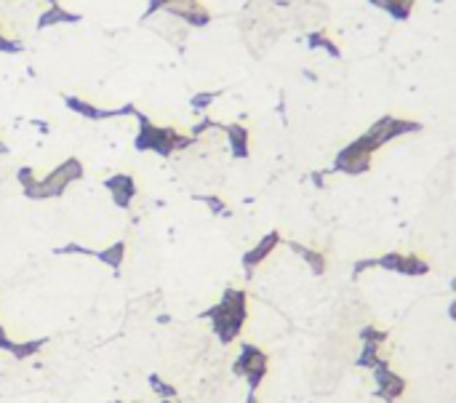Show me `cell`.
I'll list each match as a JSON object with an SVG mask.
<instances>
[{
	"label": "cell",
	"mask_w": 456,
	"mask_h": 403,
	"mask_svg": "<svg viewBox=\"0 0 456 403\" xmlns=\"http://www.w3.org/2000/svg\"><path fill=\"white\" fill-rule=\"evenodd\" d=\"M203 321H211V331L221 344H232L248 321V294L243 288H224L221 299L200 313Z\"/></svg>",
	"instance_id": "cell-1"
},
{
	"label": "cell",
	"mask_w": 456,
	"mask_h": 403,
	"mask_svg": "<svg viewBox=\"0 0 456 403\" xmlns=\"http://www.w3.org/2000/svg\"><path fill=\"white\" fill-rule=\"evenodd\" d=\"M139 128H137V137H134V150L137 153H155L160 158H171L179 150H187L195 144V137L190 134H179L177 128L171 126H158L152 123L144 112L134 115Z\"/></svg>",
	"instance_id": "cell-2"
},
{
	"label": "cell",
	"mask_w": 456,
	"mask_h": 403,
	"mask_svg": "<svg viewBox=\"0 0 456 403\" xmlns=\"http://www.w3.org/2000/svg\"><path fill=\"white\" fill-rule=\"evenodd\" d=\"M83 177H86V166L80 163V158L72 155V158L61 161L59 166H54L46 177H38L32 184L21 187V193H24V198H30V201H51V198H61L64 190H67L72 181H80Z\"/></svg>",
	"instance_id": "cell-3"
},
{
	"label": "cell",
	"mask_w": 456,
	"mask_h": 403,
	"mask_svg": "<svg viewBox=\"0 0 456 403\" xmlns=\"http://www.w3.org/2000/svg\"><path fill=\"white\" fill-rule=\"evenodd\" d=\"M267 371H270V355H267L261 347H257V344H251V342L240 344L238 358L232 363V374L240 377V380H246L248 393H259V387L264 382Z\"/></svg>",
	"instance_id": "cell-4"
},
{
	"label": "cell",
	"mask_w": 456,
	"mask_h": 403,
	"mask_svg": "<svg viewBox=\"0 0 456 403\" xmlns=\"http://www.w3.org/2000/svg\"><path fill=\"white\" fill-rule=\"evenodd\" d=\"M64 104H67V110H72L75 115H80V118H86V121L91 123L110 121V118H134L139 112L137 104H131V101L120 104L115 110H104V107H97L94 101H86L80 99V97H72V94H64Z\"/></svg>",
	"instance_id": "cell-5"
},
{
	"label": "cell",
	"mask_w": 456,
	"mask_h": 403,
	"mask_svg": "<svg viewBox=\"0 0 456 403\" xmlns=\"http://www.w3.org/2000/svg\"><path fill=\"white\" fill-rule=\"evenodd\" d=\"M371 374H374V395L381 403H395L406 393V387H408L406 377H400L387 358L379 363Z\"/></svg>",
	"instance_id": "cell-6"
},
{
	"label": "cell",
	"mask_w": 456,
	"mask_h": 403,
	"mask_svg": "<svg viewBox=\"0 0 456 403\" xmlns=\"http://www.w3.org/2000/svg\"><path fill=\"white\" fill-rule=\"evenodd\" d=\"M371 163H374V155L366 153L357 141H350L347 147H341L334 158V166H331V174H347V177H360L366 171H371Z\"/></svg>",
	"instance_id": "cell-7"
},
{
	"label": "cell",
	"mask_w": 456,
	"mask_h": 403,
	"mask_svg": "<svg viewBox=\"0 0 456 403\" xmlns=\"http://www.w3.org/2000/svg\"><path fill=\"white\" fill-rule=\"evenodd\" d=\"M280 243H283V238H280L278 230H270L267 235H261L259 238V243L254 246V248H248L246 254H243V259H240V264H243V273H246V278L251 281L254 278V270H257L259 264L264 262L275 248H278Z\"/></svg>",
	"instance_id": "cell-8"
},
{
	"label": "cell",
	"mask_w": 456,
	"mask_h": 403,
	"mask_svg": "<svg viewBox=\"0 0 456 403\" xmlns=\"http://www.w3.org/2000/svg\"><path fill=\"white\" fill-rule=\"evenodd\" d=\"M104 187H107V193H110V198L112 203L118 206V208H131V203L137 198V179L131 177V174H112V177H107L104 179Z\"/></svg>",
	"instance_id": "cell-9"
},
{
	"label": "cell",
	"mask_w": 456,
	"mask_h": 403,
	"mask_svg": "<svg viewBox=\"0 0 456 403\" xmlns=\"http://www.w3.org/2000/svg\"><path fill=\"white\" fill-rule=\"evenodd\" d=\"M221 131L227 134V141H230V153H232V158H235V161H246V158L251 155V147H248L251 134H248V128H246L243 123H224V126H221Z\"/></svg>",
	"instance_id": "cell-10"
},
{
	"label": "cell",
	"mask_w": 456,
	"mask_h": 403,
	"mask_svg": "<svg viewBox=\"0 0 456 403\" xmlns=\"http://www.w3.org/2000/svg\"><path fill=\"white\" fill-rule=\"evenodd\" d=\"M80 21H83V14L67 11L59 3H51L46 11H40L35 27H38V30H48V27H57V24H80Z\"/></svg>",
	"instance_id": "cell-11"
},
{
	"label": "cell",
	"mask_w": 456,
	"mask_h": 403,
	"mask_svg": "<svg viewBox=\"0 0 456 403\" xmlns=\"http://www.w3.org/2000/svg\"><path fill=\"white\" fill-rule=\"evenodd\" d=\"M166 14H171V17H177L181 19L184 24H190V27H195V30H203V27H208L211 24V11L208 8H203L200 3H192V6H174V8H168Z\"/></svg>",
	"instance_id": "cell-12"
},
{
	"label": "cell",
	"mask_w": 456,
	"mask_h": 403,
	"mask_svg": "<svg viewBox=\"0 0 456 403\" xmlns=\"http://www.w3.org/2000/svg\"><path fill=\"white\" fill-rule=\"evenodd\" d=\"M286 246L297 254V257H301V262L310 267V273L313 275H326V270H328V259H326V254H320V251H315V248H310V246H304V243L299 241H286Z\"/></svg>",
	"instance_id": "cell-13"
},
{
	"label": "cell",
	"mask_w": 456,
	"mask_h": 403,
	"mask_svg": "<svg viewBox=\"0 0 456 403\" xmlns=\"http://www.w3.org/2000/svg\"><path fill=\"white\" fill-rule=\"evenodd\" d=\"M126 248H128V243L126 241H115L112 246H107V248L97 251L94 257H97L101 264H107L110 270H115V273H118L120 267H123V262H126Z\"/></svg>",
	"instance_id": "cell-14"
},
{
	"label": "cell",
	"mask_w": 456,
	"mask_h": 403,
	"mask_svg": "<svg viewBox=\"0 0 456 403\" xmlns=\"http://www.w3.org/2000/svg\"><path fill=\"white\" fill-rule=\"evenodd\" d=\"M430 273V262L422 259L419 254H403L400 264H397V275H406V278H422Z\"/></svg>",
	"instance_id": "cell-15"
},
{
	"label": "cell",
	"mask_w": 456,
	"mask_h": 403,
	"mask_svg": "<svg viewBox=\"0 0 456 403\" xmlns=\"http://www.w3.org/2000/svg\"><path fill=\"white\" fill-rule=\"evenodd\" d=\"M381 361H384V358H381V344L363 342V347H360V355L355 358V366L357 368H366V371H374Z\"/></svg>",
	"instance_id": "cell-16"
},
{
	"label": "cell",
	"mask_w": 456,
	"mask_h": 403,
	"mask_svg": "<svg viewBox=\"0 0 456 403\" xmlns=\"http://www.w3.org/2000/svg\"><path fill=\"white\" fill-rule=\"evenodd\" d=\"M307 48L310 51H326L331 59H341V48L326 32H310L307 35Z\"/></svg>",
	"instance_id": "cell-17"
},
{
	"label": "cell",
	"mask_w": 456,
	"mask_h": 403,
	"mask_svg": "<svg viewBox=\"0 0 456 403\" xmlns=\"http://www.w3.org/2000/svg\"><path fill=\"white\" fill-rule=\"evenodd\" d=\"M46 344H48V337H43V340H30V342H17V350H14L11 355H14L17 361H27V358L38 355Z\"/></svg>",
	"instance_id": "cell-18"
},
{
	"label": "cell",
	"mask_w": 456,
	"mask_h": 403,
	"mask_svg": "<svg viewBox=\"0 0 456 403\" xmlns=\"http://www.w3.org/2000/svg\"><path fill=\"white\" fill-rule=\"evenodd\" d=\"M357 340L360 342H374V344H384L390 340V331L387 328H379L374 323H366L360 331H357Z\"/></svg>",
	"instance_id": "cell-19"
},
{
	"label": "cell",
	"mask_w": 456,
	"mask_h": 403,
	"mask_svg": "<svg viewBox=\"0 0 456 403\" xmlns=\"http://www.w3.org/2000/svg\"><path fill=\"white\" fill-rule=\"evenodd\" d=\"M192 198H195L198 203H203V206H208V211H211L214 217H224V219H227V217H232L230 206L221 201L219 195H192Z\"/></svg>",
	"instance_id": "cell-20"
},
{
	"label": "cell",
	"mask_w": 456,
	"mask_h": 403,
	"mask_svg": "<svg viewBox=\"0 0 456 403\" xmlns=\"http://www.w3.org/2000/svg\"><path fill=\"white\" fill-rule=\"evenodd\" d=\"M192 3H198V0H150L141 19H150V17H155L158 11H168V8H174V6H192Z\"/></svg>",
	"instance_id": "cell-21"
},
{
	"label": "cell",
	"mask_w": 456,
	"mask_h": 403,
	"mask_svg": "<svg viewBox=\"0 0 456 403\" xmlns=\"http://www.w3.org/2000/svg\"><path fill=\"white\" fill-rule=\"evenodd\" d=\"M219 97H221V91H198V94L190 97V107H192L195 112H206Z\"/></svg>",
	"instance_id": "cell-22"
},
{
	"label": "cell",
	"mask_w": 456,
	"mask_h": 403,
	"mask_svg": "<svg viewBox=\"0 0 456 403\" xmlns=\"http://www.w3.org/2000/svg\"><path fill=\"white\" fill-rule=\"evenodd\" d=\"M147 384H150V390H152L155 395H160V398H177V387L168 384V382H163L160 374H155V371L147 377Z\"/></svg>",
	"instance_id": "cell-23"
},
{
	"label": "cell",
	"mask_w": 456,
	"mask_h": 403,
	"mask_svg": "<svg viewBox=\"0 0 456 403\" xmlns=\"http://www.w3.org/2000/svg\"><path fill=\"white\" fill-rule=\"evenodd\" d=\"M221 126H224V123L214 121V118H200L198 123H192L190 137H195V139H198V137H203V134H206V131H211V128H219V131H221Z\"/></svg>",
	"instance_id": "cell-24"
},
{
	"label": "cell",
	"mask_w": 456,
	"mask_h": 403,
	"mask_svg": "<svg viewBox=\"0 0 456 403\" xmlns=\"http://www.w3.org/2000/svg\"><path fill=\"white\" fill-rule=\"evenodd\" d=\"M400 251H387V254H381L377 257V264L381 270H387V273H397V264H400Z\"/></svg>",
	"instance_id": "cell-25"
},
{
	"label": "cell",
	"mask_w": 456,
	"mask_h": 403,
	"mask_svg": "<svg viewBox=\"0 0 456 403\" xmlns=\"http://www.w3.org/2000/svg\"><path fill=\"white\" fill-rule=\"evenodd\" d=\"M0 54H8V57L24 54V43L14 41V38H6V35H0Z\"/></svg>",
	"instance_id": "cell-26"
},
{
	"label": "cell",
	"mask_w": 456,
	"mask_h": 403,
	"mask_svg": "<svg viewBox=\"0 0 456 403\" xmlns=\"http://www.w3.org/2000/svg\"><path fill=\"white\" fill-rule=\"evenodd\" d=\"M374 267H379L377 264V257H368V259H357L355 264H353V278H360L366 270H374Z\"/></svg>",
	"instance_id": "cell-27"
},
{
	"label": "cell",
	"mask_w": 456,
	"mask_h": 403,
	"mask_svg": "<svg viewBox=\"0 0 456 403\" xmlns=\"http://www.w3.org/2000/svg\"><path fill=\"white\" fill-rule=\"evenodd\" d=\"M17 179H19L21 187H27V184H32V181L38 179V174H35L32 166H21L19 171H17Z\"/></svg>",
	"instance_id": "cell-28"
},
{
	"label": "cell",
	"mask_w": 456,
	"mask_h": 403,
	"mask_svg": "<svg viewBox=\"0 0 456 403\" xmlns=\"http://www.w3.org/2000/svg\"><path fill=\"white\" fill-rule=\"evenodd\" d=\"M0 350H3V353H8V355L17 350V342L6 334V326H3V323H0Z\"/></svg>",
	"instance_id": "cell-29"
},
{
	"label": "cell",
	"mask_w": 456,
	"mask_h": 403,
	"mask_svg": "<svg viewBox=\"0 0 456 403\" xmlns=\"http://www.w3.org/2000/svg\"><path fill=\"white\" fill-rule=\"evenodd\" d=\"M328 174H331V168H326V171H313V174H310V181L315 184L317 190H323V187H326V177H328Z\"/></svg>",
	"instance_id": "cell-30"
},
{
	"label": "cell",
	"mask_w": 456,
	"mask_h": 403,
	"mask_svg": "<svg viewBox=\"0 0 456 403\" xmlns=\"http://www.w3.org/2000/svg\"><path fill=\"white\" fill-rule=\"evenodd\" d=\"M374 8H381V11H387V6H390V0H368Z\"/></svg>",
	"instance_id": "cell-31"
},
{
	"label": "cell",
	"mask_w": 456,
	"mask_h": 403,
	"mask_svg": "<svg viewBox=\"0 0 456 403\" xmlns=\"http://www.w3.org/2000/svg\"><path fill=\"white\" fill-rule=\"evenodd\" d=\"M301 75H304V78H307L310 83H315V81H317V75L313 72V70H301Z\"/></svg>",
	"instance_id": "cell-32"
},
{
	"label": "cell",
	"mask_w": 456,
	"mask_h": 403,
	"mask_svg": "<svg viewBox=\"0 0 456 403\" xmlns=\"http://www.w3.org/2000/svg\"><path fill=\"white\" fill-rule=\"evenodd\" d=\"M278 112H280V118H283V123H286V101H283V97H280V101H278Z\"/></svg>",
	"instance_id": "cell-33"
},
{
	"label": "cell",
	"mask_w": 456,
	"mask_h": 403,
	"mask_svg": "<svg viewBox=\"0 0 456 403\" xmlns=\"http://www.w3.org/2000/svg\"><path fill=\"white\" fill-rule=\"evenodd\" d=\"M448 318H451V321L456 323V299L451 304H448Z\"/></svg>",
	"instance_id": "cell-34"
},
{
	"label": "cell",
	"mask_w": 456,
	"mask_h": 403,
	"mask_svg": "<svg viewBox=\"0 0 456 403\" xmlns=\"http://www.w3.org/2000/svg\"><path fill=\"white\" fill-rule=\"evenodd\" d=\"M32 123H35V128H40L43 134H48V126H46V123H43V121H32Z\"/></svg>",
	"instance_id": "cell-35"
},
{
	"label": "cell",
	"mask_w": 456,
	"mask_h": 403,
	"mask_svg": "<svg viewBox=\"0 0 456 403\" xmlns=\"http://www.w3.org/2000/svg\"><path fill=\"white\" fill-rule=\"evenodd\" d=\"M246 403H259L257 393H246Z\"/></svg>",
	"instance_id": "cell-36"
},
{
	"label": "cell",
	"mask_w": 456,
	"mask_h": 403,
	"mask_svg": "<svg viewBox=\"0 0 456 403\" xmlns=\"http://www.w3.org/2000/svg\"><path fill=\"white\" fill-rule=\"evenodd\" d=\"M168 321H171V315H158V323H163V326H166Z\"/></svg>",
	"instance_id": "cell-37"
},
{
	"label": "cell",
	"mask_w": 456,
	"mask_h": 403,
	"mask_svg": "<svg viewBox=\"0 0 456 403\" xmlns=\"http://www.w3.org/2000/svg\"><path fill=\"white\" fill-rule=\"evenodd\" d=\"M6 153H8V144H3V141H0V155H6Z\"/></svg>",
	"instance_id": "cell-38"
},
{
	"label": "cell",
	"mask_w": 456,
	"mask_h": 403,
	"mask_svg": "<svg viewBox=\"0 0 456 403\" xmlns=\"http://www.w3.org/2000/svg\"><path fill=\"white\" fill-rule=\"evenodd\" d=\"M448 288H451V291H454V294H456V278H451V283H448Z\"/></svg>",
	"instance_id": "cell-39"
},
{
	"label": "cell",
	"mask_w": 456,
	"mask_h": 403,
	"mask_svg": "<svg viewBox=\"0 0 456 403\" xmlns=\"http://www.w3.org/2000/svg\"><path fill=\"white\" fill-rule=\"evenodd\" d=\"M390 3H395V0H390ZM397 3H411V6H414L417 0H397Z\"/></svg>",
	"instance_id": "cell-40"
},
{
	"label": "cell",
	"mask_w": 456,
	"mask_h": 403,
	"mask_svg": "<svg viewBox=\"0 0 456 403\" xmlns=\"http://www.w3.org/2000/svg\"><path fill=\"white\" fill-rule=\"evenodd\" d=\"M158 403H174V398H160Z\"/></svg>",
	"instance_id": "cell-41"
},
{
	"label": "cell",
	"mask_w": 456,
	"mask_h": 403,
	"mask_svg": "<svg viewBox=\"0 0 456 403\" xmlns=\"http://www.w3.org/2000/svg\"><path fill=\"white\" fill-rule=\"evenodd\" d=\"M46 3H48V6H51V3H59V0H46Z\"/></svg>",
	"instance_id": "cell-42"
},
{
	"label": "cell",
	"mask_w": 456,
	"mask_h": 403,
	"mask_svg": "<svg viewBox=\"0 0 456 403\" xmlns=\"http://www.w3.org/2000/svg\"><path fill=\"white\" fill-rule=\"evenodd\" d=\"M0 35H3V24H0Z\"/></svg>",
	"instance_id": "cell-43"
},
{
	"label": "cell",
	"mask_w": 456,
	"mask_h": 403,
	"mask_svg": "<svg viewBox=\"0 0 456 403\" xmlns=\"http://www.w3.org/2000/svg\"><path fill=\"white\" fill-rule=\"evenodd\" d=\"M115 403H126V401H115Z\"/></svg>",
	"instance_id": "cell-44"
}]
</instances>
